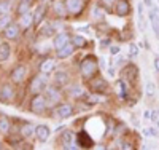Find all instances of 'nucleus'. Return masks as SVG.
I'll return each instance as SVG.
<instances>
[{"instance_id":"f257e3e1","label":"nucleus","mask_w":159,"mask_h":150,"mask_svg":"<svg viewBox=\"0 0 159 150\" xmlns=\"http://www.w3.org/2000/svg\"><path fill=\"white\" fill-rule=\"evenodd\" d=\"M97 72V59L96 58H86L83 62H81V74L84 78H92Z\"/></svg>"},{"instance_id":"f03ea898","label":"nucleus","mask_w":159,"mask_h":150,"mask_svg":"<svg viewBox=\"0 0 159 150\" xmlns=\"http://www.w3.org/2000/svg\"><path fill=\"white\" fill-rule=\"evenodd\" d=\"M45 105H46V98L42 96V94H35L32 102H30V107H32V112L34 114H42L45 110Z\"/></svg>"},{"instance_id":"7ed1b4c3","label":"nucleus","mask_w":159,"mask_h":150,"mask_svg":"<svg viewBox=\"0 0 159 150\" xmlns=\"http://www.w3.org/2000/svg\"><path fill=\"white\" fill-rule=\"evenodd\" d=\"M48 85V77L46 75H40V77H35L34 81H32V85H30V90L34 93H40V91H43Z\"/></svg>"},{"instance_id":"20e7f679","label":"nucleus","mask_w":159,"mask_h":150,"mask_svg":"<svg viewBox=\"0 0 159 150\" xmlns=\"http://www.w3.org/2000/svg\"><path fill=\"white\" fill-rule=\"evenodd\" d=\"M129 11H130V7H129L127 0H118V2L115 3V13H116V16L123 18V16L129 15Z\"/></svg>"},{"instance_id":"39448f33","label":"nucleus","mask_w":159,"mask_h":150,"mask_svg":"<svg viewBox=\"0 0 159 150\" xmlns=\"http://www.w3.org/2000/svg\"><path fill=\"white\" fill-rule=\"evenodd\" d=\"M76 142H78L80 147H83V148H91L92 145H94V141L89 138V134H88L86 131L78 133V136H76Z\"/></svg>"},{"instance_id":"423d86ee","label":"nucleus","mask_w":159,"mask_h":150,"mask_svg":"<svg viewBox=\"0 0 159 150\" xmlns=\"http://www.w3.org/2000/svg\"><path fill=\"white\" fill-rule=\"evenodd\" d=\"M65 8L72 15H76L83 10V0H65Z\"/></svg>"},{"instance_id":"0eeeda50","label":"nucleus","mask_w":159,"mask_h":150,"mask_svg":"<svg viewBox=\"0 0 159 150\" xmlns=\"http://www.w3.org/2000/svg\"><path fill=\"white\" fill-rule=\"evenodd\" d=\"M13 98H15V91L10 85H3L2 91H0V101L2 102H11Z\"/></svg>"},{"instance_id":"6e6552de","label":"nucleus","mask_w":159,"mask_h":150,"mask_svg":"<svg viewBox=\"0 0 159 150\" xmlns=\"http://www.w3.org/2000/svg\"><path fill=\"white\" fill-rule=\"evenodd\" d=\"M35 134H37V139H38L40 142H46L51 133H49V128H48V126L40 125V126L35 128Z\"/></svg>"},{"instance_id":"1a4fd4ad","label":"nucleus","mask_w":159,"mask_h":150,"mask_svg":"<svg viewBox=\"0 0 159 150\" xmlns=\"http://www.w3.org/2000/svg\"><path fill=\"white\" fill-rule=\"evenodd\" d=\"M52 43H54V48L59 51L61 48H64L65 45H67V43H70V37H69V34H59V35H56V38H54V42H52Z\"/></svg>"},{"instance_id":"9d476101","label":"nucleus","mask_w":159,"mask_h":150,"mask_svg":"<svg viewBox=\"0 0 159 150\" xmlns=\"http://www.w3.org/2000/svg\"><path fill=\"white\" fill-rule=\"evenodd\" d=\"M3 34H5V37L10 38V40H11V38H16V37L19 35V26L10 22L5 29H3Z\"/></svg>"},{"instance_id":"9b49d317","label":"nucleus","mask_w":159,"mask_h":150,"mask_svg":"<svg viewBox=\"0 0 159 150\" xmlns=\"http://www.w3.org/2000/svg\"><path fill=\"white\" fill-rule=\"evenodd\" d=\"M150 21H151V26H153L154 35L159 38V15H157V10L154 7H153V11L150 13Z\"/></svg>"},{"instance_id":"f8f14e48","label":"nucleus","mask_w":159,"mask_h":150,"mask_svg":"<svg viewBox=\"0 0 159 150\" xmlns=\"http://www.w3.org/2000/svg\"><path fill=\"white\" fill-rule=\"evenodd\" d=\"M57 115L61 118H69L73 115V107L69 104H62L61 107H57Z\"/></svg>"},{"instance_id":"ddd939ff","label":"nucleus","mask_w":159,"mask_h":150,"mask_svg":"<svg viewBox=\"0 0 159 150\" xmlns=\"http://www.w3.org/2000/svg\"><path fill=\"white\" fill-rule=\"evenodd\" d=\"M59 98H61V94H59L57 88L51 86V88H48V90H46V99H48V102H49V104L57 102V101H59Z\"/></svg>"},{"instance_id":"4468645a","label":"nucleus","mask_w":159,"mask_h":150,"mask_svg":"<svg viewBox=\"0 0 159 150\" xmlns=\"http://www.w3.org/2000/svg\"><path fill=\"white\" fill-rule=\"evenodd\" d=\"M69 80H70L69 74H67V72H64V70L56 72V75H54V81H56V83H57L59 86H62V85H67V83H69Z\"/></svg>"},{"instance_id":"2eb2a0df","label":"nucleus","mask_w":159,"mask_h":150,"mask_svg":"<svg viewBox=\"0 0 159 150\" xmlns=\"http://www.w3.org/2000/svg\"><path fill=\"white\" fill-rule=\"evenodd\" d=\"M25 77V67L24 65H18L15 70L11 74V78L13 81H22V78Z\"/></svg>"},{"instance_id":"dca6fc26","label":"nucleus","mask_w":159,"mask_h":150,"mask_svg":"<svg viewBox=\"0 0 159 150\" xmlns=\"http://www.w3.org/2000/svg\"><path fill=\"white\" fill-rule=\"evenodd\" d=\"M10 53H11V48L8 43H0V62H3L10 58Z\"/></svg>"},{"instance_id":"f3484780","label":"nucleus","mask_w":159,"mask_h":150,"mask_svg":"<svg viewBox=\"0 0 159 150\" xmlns=\"http://www.w3.org/2000/svg\"><path fill=\"white\" fill-rule=\"evenodd\" d=\"M72 53H73V45H72V43H67L64 48H61V50L57 51V58H61V59L69 58Z\"/></svg>"},{"instance_id":"a211bd4d","label":"nucleus","mask_w":159,"mask_h":150,"mask_svg":"<svg viewBox=\"0 0 159 150\" xmlns=\"http://www.w3.org/2000/svg\"><path fill=\"white\" fill-rule=\"evenodd\" d=\"M45 11H46V7H45V5H40V7L35 10V15H34V22H35V24H38L40 21L45 18Z\"/></svg>"},{"instance_id":"6ab92c4d","label":"nucleus","mask_w":159,"mask_h":150,"mask_svg":"<svg viewBox=\"0 0 159 150\" xmlns=\"http://www.w3.org/2000/svg\"><path fill=\"white\" fill-rule=\"evenodd\" d=\"M52 69H54V61L52 59H46V61H43L42 64H40V70H42L43 74H48Z\"/></svg>"},{"instance_id":"aec40b11","label":"nucleus","mask_w":159,"mask_h":150,"mask_svg":"<svg viewBox=\"0 0 159 150\" xmlns=\"http://www.w3.org/2000/svg\"><path fill=\"white\" fill-rule=\"evenodd\" d=\"M73 141H75V134H73L72 131H64V134H62V142H64V145L73 144Z\"/></svg>"},{"instance_id":"412c9836","label":"nucleus","mask_w":159,"mask_h":150,"mask_svg":"<svg viewBox=\"0 0 159 150\" xmlns=\"http://www.w3.org/2000/svg\"><path fill=\"white\" fill-rule=\"evenodd\" d=\"M124 74H126L130 80H135L139 70H137V67H135V65H127V67H126V70H124Z\"/></svg>"},{"instance_id":"4be33fe9","label":"nucleus","mask_w":159,"mask_h":150,"mask_svg":"<svg viewBox=\"0 0 159 150\" xmlns=\"http://www.w3.org/2000/svg\"><path fill=\"white\" fill-rule=\"evenodd\" d=\"M32 21H34V16H30L29 13H25V15H21V26L25 27V29H27V27L32 24Z\"/></svg>"},{"instance_id":"5701e85b","label":"nucleus","mask_w":159,"mask_h":150,"mask_svg":"<svg viewBox=\"0 0 159 150\" xmlns=\"http://www.w3.org/2000/svg\"><path fill=\"white\" fill-rule=\"evenodd\" d=\"M32 133H35V128L32 126V125H24L22 126V129H21V134L24 136V138H30V136H32Z\"/></svg>"},{"instance_id":"b1692460","label":"nucleus","mask_w":159,"mask_h":150,"mask_svg":"<svg viewBox=\"0 0 159 150\" xmlns=\"http://www.w3.org/2000/svg\"><path fill=\"white\" fill-rule=\"evenodd\" d=\"M73 45L78 46V48H81V46L86 45V40H84L83 37H80V35H75V37H73Z\"/></svg>"},{"instance_id":"393cba45","label":"nucleus","mask_w":159,"mask_h":150,"mask_svg":"<svg viewBox=\"0 0 159 150\" xmlns=\"http://www.w3.org/2000/svg\"><path fill=\"white\" fill-rule=\"evenodd\" d=\"M27 11H29V2H21L18 7V13L19 15H25Z\"/></svg>"},{"instance_id":"a878e982","label":"nucleus","mask_w":159,"mask_h":150,"mask_svg":"<svg viewBox=\"0 0 159 150\" xmlns=\"http://www.w3.org/2000/svg\"><path fill=\"white\" fill-rule=\"evenodd\" d=\"M8 24H10V15H3L0 18V31H3Z\"/></svg>"},{"instance_id":"bb28decb","label":"nucleus","mask_w":159,"mask_h":150,"mask_svg":"<svg viewBox=\"0 0 159 150\" xmlns=\"http://www.w3.org/2000/svg\"><path fill=\"white\" fill-rule=\"evenodd\" d=\"M10 128V123L7 118H0V133H7Z\"/></svg>"},{"instance_id":"cd10ccee","label":"nucleus","mask_w":159,"mask_h":150,"mask_svg":"<svg viewBox=\"0 0 159 150\" xmlns=\"http://www.w3.org/2000/svg\"><path fill=\"white\" fill-rule=\"evenodd\" d=\"M118 86H119V96H121V98H126V94H127L126 83H124V81H118Z\"/></svg>"},{"instance_id":"c85d7f7f","label":"nucleus","mask_w":159,"mask_h":150,"mask_svg":"<svg viewBox=\"0 0 159 150\" xmlns=\"http://www.w3.org/2000/svg\"><path fill=\"white\" fill-rule=\"evenodd\" d=\"M154 91H156V86H154V83H153V81H148V83H147V96H153V94H154Z\"/></svg>"},{"instance_id":"c756f323","label":"nucleus","mask_w":159,"mask_h":150,"mask_svg":"<svg viewBox=\"0 0 159 150\" xmlns=\"http://www.w3.org/2000/svg\"><path fill=\"white\" fill-rule=\"evenodd\" d=\"M54 10L57 11V15H59V16H64V15H65V8H64V5L59 3V2L54 5Z\"/></svg>"},{"instance_id":"7c9ffc66","label":"nucleus","mask_w":159,"mask_h":150,"mask_svg":"<svg viewBox=\"0 0 159 150\" xmlns=\"http://www.w3.org/2000/svg\"><path fill=\"white\" fill-rule=\"evenodd\" d=\"M143 133H145V136H154V138H156V136H159L157 129H154V128H147Z\"/></svg>"},{"instance_id":"2f4dec72","label":"nucleus","mask_w":159,"mask_h":150,"mask_svg":"<svg viewBox=\"0 0 159 150\" xmlns=\"http://www.w3.org/2000/svg\"><path fill=\"white\" fill-rule=\"evenodd\" d=\"M129 54H130V56H137V54H139V48L134 43H130V46H129Z\"/></svg>"},{"instance_id":"473e14b6","label":"nucleus","mask_w":159,"mask_h":150,"mask_svg":"<svg viewBox=\"0 0 159 150\" xmlns=\"http://www.w3.org/2000/svg\"><path fill=\"white\" fill-rule=\"evenodd\" d=\"M150 117H151V121H154V123H157V121H159V112L157 110H153L150 114Z\"/></svg>"},{"instance_id":"72a5a7b5","label":"nucleus","mask_w":159,"mask_h":150,"mask_svg":"<svg viewBox=\"0 0 159 150\" xmlns=\"http://www.w3.org/2000/svg\"><path fill=\"white\" fill-rule=\"evenodd\" d=\"M70 93H72V96H80V94H81V88H80V86H73L70 90Z\"/></svg>"},{"instance_id":"f704fd0d","label":"nucleus","mask_w":159,"mask_h":150,"mask_svg":"<svg viewBox=\"0 0 159 150\" xmlns=\"http://www.w3.org/2000/svg\"><path fill=\"white\" fill-rule=\"evenodd\" d=\"M86 102L88 104H94V102H97V98L96 96H88L86 98Z\"/></svg>"},{"instance_id":"c9c22d12","label":"nucleus","mask_w":159,"mask_h":150,"mask_svg":"<svg viewBox=\"0 0 159 150\" xmlns=\"http://www.w3.org/2000/svg\"><path fill=\"white\" fill-rule=\"evenodd\" d=\"M154 70L159 74V56H156V58H154Z\"/></svg>"},{"instance_id":"e433bc0d","label":"nucleus","mask_w":159,"mask_h":150,"mask_svg":"<svg viewBox=\"0 0 159 150\" xmlns=\"http://www.w3.org/2000/svg\"><path fill=\"white\" fill-rule=\"evenodd\" d=\"M8 10V3H2V7H0V13H7Z\"/></svg>"},{"instance_id":"4c0bfd02","label":"nucleus","mask_w":159,"mask_h":150,"mask_svg":"<svg viewBox=\"0 0 159 150\" xmlns=\"http://www.w3.org/2000/svg\"><path fill=\"white\" fill-rule=\"evenodd\" d=\"M110 51H111V54H116V53L119 51V46H111V48H110Z\"/></svg>"},{"instance_id":"58836bf2","label":"nucleus","mask_w":159,"mask_h":150,"mask_svg":"<svg viewBox=\"0 0 159 150\" xmlns=\"http://www.w3.org/2000/svg\"><path fill=\"white\" fill-rule=\"evenodd\" d=\"M145 5H147V7H153V2H151V0H145Z\"/></svg>"}]
</instances>
